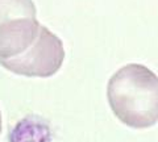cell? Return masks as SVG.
Wrapping results in <instances>:
<instances>
[{"mask_svg": "<svg viewBox=\"0 0 158 142\" xmlns=\"http://www.w3.org/2000/svg\"><path fill=\"white\" fill-rule=\"evenodd\" d=\"M50 130L38 117H25L9 133V142H49Z\"/></svg>", "mask_w": 158, "mask_h": 142, "instance_id": "4", "label": "cell"}, {"mask_svg": "<svg viewBox=\"0 0 158 142\" xmlns=\"http://www.w3.org/2000/svg\"><path fill=\"white\" fill-rule=\"evenodd\" d=\"M33 0H0V59L20 55L40 33Z\"/></svg>", "mask_w": 158, "mask_h": 142, "instance_id": "2", "label": "cell"}, {"mask_svg": "<svg viewBox=\"0 0 158 142\" xmlns=\"http://www.w3.org/2000/svg\"><path fill=\"white\" fill-rule=\"evenodd\" d=\"M0 133H2V112H0Z\"/></svg>", "mask_w": 158, "mask_h": 142, "instance_id": "5", "label": "cell"}, {"mask_svg": "<svg viewBox=\"0 0 158 142\" xmlns=\"http://www.w3.org/2000/svg\"><path fill=\"white\" fill-rule=\"evenodd\" d=\"M110 107L132 129H148L158 122V76L148 67L131 63L111 76L107 86Z\"/></svg>", "mask_w": 158, "mask_h": 142, "instance_id": "1", "label": "cell"}, {"mask_svg": "<svg viewBox=\"0 0 158 142\" xmlns=\"http://www.w3.org/2000/svg\"><path fill=\"white\" fill-rule=\"evenodd\" d=\"M65 61V49L59 38L46 26L31 46L17 57L0 59V65L13 74L28 78H49L61 68Z\"/></svg>", "mask_w": 158, "mask_h": 142, "instance_id": "3", "label": "cell"}]
</instances>
